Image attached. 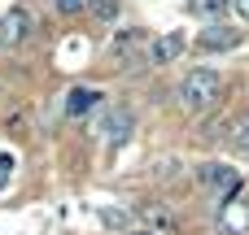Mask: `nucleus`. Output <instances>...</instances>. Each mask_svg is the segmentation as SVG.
I'll return each instance as SVG.
<instances>
[{
    "label": "nucleus",
    "instance_id": "obj_1",
    "mask_svg": "<svg viewBox=\"0 0 249 235\" xmlns=\"http://www.w3.org/2000/svg\"><path fill=\"white\" fill-rule=\"evenodd\" d=\"M219 96H223V74H219V70H193V74L179 78V105H184L188 113L214 109Z\"/></svg>",
    "mask_w": 249,
    "mask_h": 235
},
{
    "label": "nucleus",
    "instance_id": "obj_2",
    "mask_svg": "<svg viewBox=\"0 0 249 235\" xmlns=\"http://www.w3.org/2000/svg\"><path fill=\"white\" fill-rule=\"evenodd\" d=\"M101 140H105V148H118V144H127L131 140V131H136V113L127 109V105H109L105 113H101Z\"/></svg>",
    "mask_w": 249,
    "mask_h": 235
},
{
    "label": "nucleus",
    "instance_id": "obj_3",
    "mask_svg": "<svg viewBox=\"0 0 249 235\" xmlns=\"http://www.w3.org/2000/svg\"><path fill=\"white\" fill-rule=\"evenodd\" d=\"M197 183L210 188V192H219V201H236L241 174L232 166H223V161H206V166H197Z\"/></svg>",
    "mask_w": 249,
    "mask_h": 235
},
{
    "label": "nucleus",
    "instance_id": "obj_4",
    "mask_svg": "<svg viewBox=\"0 0 249 235\" xmlns=\"http://www.w3.org/2000/svg\"><path fill=\"white\" fill-rule=\"evenodd\" d=\"M245 39V31L241 26H228V22H210L201 35H197V48H206V52H228V48H236Z\"/></svg>",
    "mask_w": 249,
    "mask_h": 235
},
{
    "label": "nucleus",
    "instance_id": "obj_5",
    "mask_svg": "<svg viewBox=\"0 0 249 235\" xmlns=\"http://www.w3.org/2000/svg\"><path fill=\"white\" fill-rule=\"evenodd\" d=\"M26 35H31V13L18 9V4L4 9V13H0V48H18Z\"/></svg>",
    "mask_w": 249,
    "mask_h": 235
},
{
    "label": "nucleus",
    "instance_id": "obj_6",
    "mask_svg": "<svg viewBox=\"0 0 249 235\" xmlns=\"http://www.w3.org/2000/svg\"><path fill=\"white\" fill-rule=\"evenodd\" d=\"M184 48H188V39H184L179 31H166L162 39H153L149 61H153V65H171V61H179V57H184Z\"/></svg>",
    "mask_w": 249,
    "mask_h": 235
},
{
    "label": "nucleus",
    "instance_id": "obj_7",
    "mask_svg": "<svg viewBox=\"0 0 249 235\" xmlns=\"http://www.w3.org/2000/svg\"><path fill=\"white\" fill-rule=\"evenodd\" d=\"M219 231L223 235H245L249 231V205L245 201H223V209H219Z\"/></svg>",
    "mask_w": 249,
    "mask_h": 235
},
{
    "label": "nucleus",
    "instance_id": "obj_8",
    "mask_svg": "<svg viewBox=\"0 0 249 235\" xmlns=\"http://www.w3.org/2000/svg\"><path fill=\"white\" fill-rule=\"evenodd\" d=\"M101 100H105V96H101L96 87H70V96H66V113H70V118H88Z\"/></svg>",
    "mask_w": 249,
    "mask_h": 235
},
{
    "label": "nucleus",
    "instance_id": "obj_9",
    "mask_svg": "<svg viewBox=\"0 0 249 235\" xmlns=\"http://www.w3.org/2000/svg\"><path fill=\"white\" fill-rule=\"evenodd\" d=\"M228 144H232L236 153H249V113H236V118L228 122Z\"/></svg>",
    "mask_w": 249,
    "mask_h": 235
},
{
    "label": "nucleus",
    "instance_id": "obj_10",
    "mask_svg": "<svg viewBox=\"0 0 249 235\" xmlns=\"http://www.w3.org/2000/svg\"><path fill=\"white\" fill-rule=\"evenodd\" d=\"M188 4H193V13L206 17V22H219V17H228V9H232V0H188Z\"/></svg>",
    "mask_w": 249,
    "mask_h": 235
},
{
    "label": "nucleus",
    "instance_id": "obj_11",
    "mask_svg": "<svg viewBox=\"0 0 249 235\" xmlns=\"http://www.w3.org/2000/svg\"><path fill=\"white\" fill-rule=\"evenodd\" d=\"M96 214H101V222H105L109 231H127V227H131V214H127V209H118V205H101Z\"/></svg>",
    "mask_w": 249,
    "mask_h": 235
},
{
    "label": "nucleus",
    "instance_id": "obj_12",
    "mask_svg": "<svg viewBox=\"0 0 249 235\" xmlns=\"http://www.w3.org/2000/svg\"><path fill=\"white\" fill-rule=\"evenodd\" d=\"M136 44H140V31L131 26V31H118V35H114V44H109V52H114V57H123V52H131Z\"/></svg>",
    "mask_w": 249,
    "mask_h": 235
},
{
    "label": "nucleus",
    "instance_id": "obj_13",
    "mask_svg": "<svg viewBox=\"0 0 249 235\" xmlns=\"http://www.w3.org/2000/svg\"><path fill=\"white\" fill-rule=\"evenodd\" d=\"M144 222H149V227H158V231H171V227H175V218H171L162 205H144Z\"/></svg>",
    "mask_w": 249,
    "mask_h": 235
},
{
    "label": "nucleus",
    "instance_id": "obj_14",
    "mask_svg": "<svg viewBox=\"0 0 249 235\" xmlns=\"http://www.w3.org/2000/svg\"><path fill=\"white\" fill-rule=\"evenodd\" d=\"M118 4H123V0H88V9H92L101 22H114V17H118Z\"/></svg>",
    "mask_w": 249,
    "mask_h": 235
},
{
    "label": "nucleus",
    "instance_id": "obj_15",
    "mask_svg": "<svg viewBox=\"0 0 249 235\" xmlns=\"http://www.w3.org/2000/svg\"><path fill=\"white\" fill-rule=\"evenodd\" d=\"M53 4H57V13H66V17H74V13L88 9V0H53Z\"/></svg>",
    "mask_w": 249,
    "mask_h": 235
},
{
    "label": "nucleus",
    "instance_id": "obj_16",
    "mask_svg": "<svg viewBox=\"0 0 249 235\" xmlns=\"http://www.w3.org/2000/svg\"><path fill=\"white\" fill-rule=\"evenodd\" d=\"M9 174H13V157L0 153V188H9Z\"/></svg>",
    "mask_w": 249,
    "mask_h": 235
},
{
    "label": "nucleus",
    "instance_id": "obj_17",
    "mask_svg": "<svg viewBox=\"0 0 249 235\" xmlns=\"http://www.w3.org/2000/svg\"><path fill=\"white\" fill-rule=\"evenodd\" d=\"M232 13H236L241 22H249V0H232Z\"/></svg>",
    "mask_w": 249,
    "mask_h": 235
},
{
    "label": "nucleus",
    "instance_id": "obj_18",
    "mask_svg": "<svg viewBox=\"0 0 249 235\" xmlns=\"http://www.w3.org/2000/svg\"><path fill=\"white\" fill-rule=\"evenodd\" d=\"M127 235H158V231H127Z\"/></svg>",
    "mask_w": 249,
    "mask_h": 235
}]
</instances>
